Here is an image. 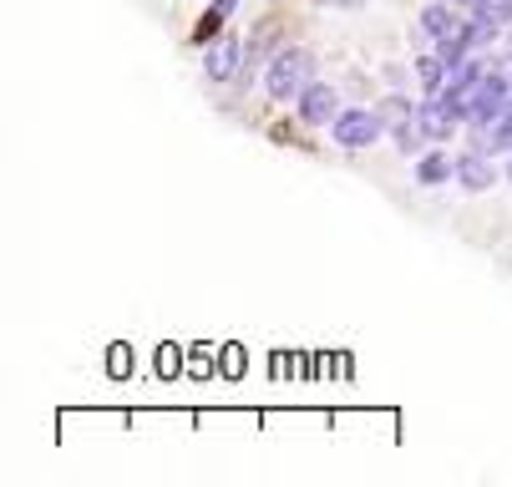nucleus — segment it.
Segmentation results:
<instances>
[{
  "label": "nucleus",
  "mask_w": 512,
  "mask_h": 487,
  "mask_svg": "<svg viewBox=\"0 0 512 487\" xmlns=\"http://www.w3.org/2000/svg\"><path fill=\"white\" fill-rule=\"evenodd\" d=\"M330 137H335L340 148L360 153V148H371V143H381V137H386V112H376V107H350V112H340V117L330 122Z\"/></svg>",
  "instance_id": "obj_2"
},
{
  "label": "nucleus",
  "mask_w": 512,
  "mask_h": 487,
  "mask_svg": "<svg viewBox=\"0 0 512 487\" xmlns=\"http://www.w3.org/2000/svg\"><path fill=\"white\" fill-rule=\"evenodd\" d=\"M457 183L462 188H472V193H487L492 183H497V168H492V153H462L457 158Z\"/></svg>",
  "instance_id": "obj_5"
},
{
  "label": "nucleus",
  "mask_w": 512,
  "mask_h": 487,
  "mask_svg": "<svg viewBox=\"0 0 512 487\" xmlns=\"http://www.w3.org/2000/svg\"><path fill=\"white\" fill-rule=\"evenodd\" d=\"M416 77H421V92H426V97H442V87H447L452 72L442 66V56H421V61H416Z\"/></svg>",
  "instance_id": "obj_10"
},
{
  "label": "nucleus",
  "mask_w": 512,
  "mask_h": 487,
  "mask_svg": "<svg viewBox=\"0 0 512 487\" xmlns=\"http://www.w3.org/2000/svg\"><path fill=\"white\" fill-rule=\"evenodd\" d=\"M467 21L452 11V0H431V6L421 11V36H431V41H442V36H452V31H462Z\"/></svg>",
  "instance_id": "obj_6"
},
{
  "label": "nucleus",
  "mask_w": 512,
  "mask_h": 487,
  "mask_svg": "<svg viewBox=\"0 0 512 487\" xmlns=\"http://www.w3.org/2000/svg\"><path fill=\"white\" fill-rule=\"evenodd\" d=\"M224 21H229V11L208 6V11L198 16V26H193V46H198V51H203V46H213V41H218V31H224Z\"/></svg>",
  "instance_id": "obj_11"
},
{
  "label": "nucleus",
  "mask_w": 512,
  "mask_h": 487,
  "mask_svg": "<svg viewBox=\"0 0 512 487\" xmlns=\"http://www.w3.org/2000/svg\"><path fill=\"white\" fill-rule=\"evenodd\" d=\"M457 6H472V11H482V6H487V0H457Z\"/></svg>",
  "instance_id": "obj_12"
},
{
  "label": "nucleus",
  "mask_w": 512,
  "mask_h": 487,
  "mask_svg": "<svg viewBox=\"0 0 512 487\" xmlns=\"http://www.w3.org/2000/svg\"><path fill=\"white\" fill-rule=\"evenodd\" d=\"M416 122H421V132L431 137V143H442V137H452V127H457V122L447 117V107H442V102H426V107L416 112Z\"/></svg>",
  "instance_id": "obj_9"
},
{
  "label": "nucleus",
  "mask_w": 512,
  "mask_h": 487,
  "mask_svg": "<svg viewBox=\"0 0 512 487\" xmlns=\"http://www.w3.org/2000/svg\"><path fill=\"white\" fill-rule=\"evenodd\" d=\"M315 82V56L305 46H284L269 56V72H264V87L274 102H289V97H300L305 87Z\"/></svg>",
  "instance_id": "obj_1"
},
{
  "label": "nucleus",
  "mask_w": 512,
  "mask_h": 487,
  "mask_svg": "<svg viewBox=\"0 0 512 487\" xmlns=\"http://www.w3.org/2000/svg\"><path fill=\"white\" fill-rule=\"evenodd\" d=\"M325 6H330V0H325ZM335 6H360V0H335Z\"/></svg>",
  "instance_id": "obj_13"
},
{
  "label": "nucleus",
  "mask_w": 512,
  "mask_h": 487,
  "mask_svg": "<svg viewBox=\"0 0 512 487\" xmlns=\"http://www.w3.org/2000/svg\"><path fill=\"white\" fill-rule=\"evenodd\" d=\"M452 178H457V158H447V153H426V158L416 163V183H426V188L452 183Z\"/></svg>",
  "instance_id": "obj_7"
},
{
  "label": "nucleus",
  "mask_w": 512,
  "mask_h": 487,
  "mask_svg": "<svg viewBox=\"0 0 512 487\" xmlns=\"http://www.w3.org/2000/svg\"><path fill=\"white\" fill-rule=\"evenodd\" d=\"M295 107H300V122H305V127H330V122L340 117V92H335L330 82H310V87L295 97Z\"/></svg>",
  "instance_id": "obj_4"
},
{
  "label": "nucleus",
  "mask_w": 512,
  "mask_h": 487,
  "mask_svg": "<svg viewBox=\"0 0 512 487\" xmlns=\"http://www.w3.org/2000/svg\"><path fill=\"white\" fill-rule=\"evenodd\" d=\"M436 56H442V66H447V72H457L462 61H472V36H467V26L436 41Z\"/></svg>",
  "instance_id": "obj_8"
},
{
  "label": "nucleus",
  "mask_w": 512,
  "mask_h": 487,
  "mask_svg": "<svg viewBox=\"0 0 512 487\" xmlns=\"http://www.w3.org/2000/svg\"><path fill=\"white\" fill-rule=\"evenodd\" d=\"M244 41L239 36H218L213 46H203V77L208 82H229L234 72H244Z\"/></svg>",
  "instance_id": "obj_3"
}]
</instances>
